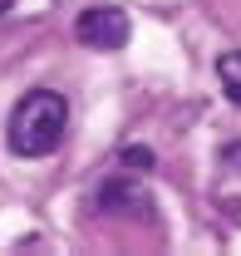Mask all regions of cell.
I'll list each match as a JSON object with an SVG mask.
<instances>
[{
    "instance_id": "cell-5",
    "label": "cell",
    "mask_w": 241,
    "mask_h": 256,
    "mask_svg": "<svg viewBox=\"0 0 241 256\" xmlns=\"http://www.w3.org/2000/svg\"><path fill=\"white\" fill-rule=\"evenodd\" d=\"M10 5H15V0H0V15H5V10H10Z\"/></svg>"
},
{
    "instance_id": "cell-2",
    "label": "cell",
    "mask_w": 241,
    "mask_h": 256,
    "mask_svg": "<svg viewBox=\"0 0 241 256\" xmlns=\"http://www.w3.org/2000/svg\"><path fill=\"white\" fill-rule=\"evenodd\" d=\"M79 44H89V50H123L128 44V15H123L118 5H94L79 15Z\"/></svg>"
},
{
    "instance_id": "cell-4",
    "label": "cell",
    "mask_w": 241,
    "mask_h": 256,
    "mask_svg": "<svg viewBox=\"0 0 241 256\" xmlns=\"http://www.w3.org/2000/svg\"><path fill=\"white\" fill-rule=\"evenodd\" d=\"M152 162H158V153H152L148 143H128L123 148V168H133V172H148Z\"/></svg>"
},
{
    "instance_id": "cell-1",
    "label": "cell",
    "mask_w": 241,
    "mask_h": 256,
    "mask_svg": "<svg viewBox=\"0 0 241 256\" xmlns=\"http://www.w3.org/2000/svg\"><path fill=\"white\" fill-rule=\"evenodd\" d=\"M64 128H69V104H64V94L34 89V94H25L15 104V114H10V148H15L20 158H44V153L60 148Z\"/></svg>"
},
{
    "instance_id": "cell-3",
    "label": "cell",
    "mask_w": 241,
    "mask_h": 256,
    "mask_svg": "<svg viewBox=\"0 0 241 256\" xmlns=\"http://www.w3.org/2000/svg\"><path fill=\"white\" fill-rule=\"evenodd\" d=\"M216 74H222V89H226V98L241 108V50H226V54L216 60Z\"/></svg>"
}]
</instances>
